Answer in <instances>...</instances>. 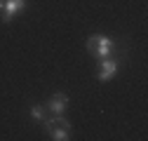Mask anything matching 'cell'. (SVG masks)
Segmentation results:
<instances>
[{
	"label": "cell",
	"mask_w": 148,
	"mask_h": 141,
	"mask_svg": "<svg viewBox=\"0 0 148 141\" xmlns=\"http://www.w3.org/2000/svg\"><path fill=\"white\" fill-rule=\"evenodd\" d=\"M26 10V0H5L3 3V10H0V14H3V21L5 24H12V19L19 12Z\"/></svg>",
	"instance_id": "cell-3"
},
{
	"label": "cell",
	"mask_w": 148,
	"mask_h": 141,
	"mask_svg": "<svg viewBox=\"0 0 148 141\" xmlns=\"http://www.w3.org/2000/svg\"><path fill=\"white\" fill-rule=\"evenodd\" d=\"M66 106H68V97H66L64 92L52 94L49 101H47V108L52 111V115H64V113H66Z\"/></svg>",
	"instance_id": "cell-5"
},
{
	"label": "cell",
	"mask_w": 148,
	"mask_h": 141,
	"mask_svg": "<svg viewBox=\"0 0 148 141\" xmlns=\"http://www.w3.org/2000/svg\"><path fill=\"white\" fill-rule=\"evenodd\" d=\"M113 47H115L113 38H108V35H103V33H94V35H89V38H87V52H89L94 59H106V57H110Z\"/></svg>",
	"instance_id": "cell-1"
},
{
	"label": "cell",
	"mask_w": 148,
	"mask_h": 141,
	"mask_svg": "<svg viewBox=\"0 0 148 141\" xmlns=\"http://www.w3.org/2000/svg\"><path fill=\"white\" fill-rule=\"evenodd\" d=\"M42 125H45L49 139H54V141H68V139H71V136H68V134H71V122H68L64 115L45 118V120H42Z\"/></svg>",
	"instance_id": "cell-2"
},
{
	"label": "cell",
	"mask_w": 148,
	"mask_h": 141,
	"mask_svg": "<svg viewBox=\"0 0 148 141\" xmlns=\"http://www.w3.org/2000/svg\"><path fill=\"white\" fill-rule=\"evenodd\" d=\"M31 118L35 122H42L47 115H45V106H31Z\"/></svg>",
	"instance_id": "cell-6"
},
{
	"label": "cell",
	"mask_w": 148,
	"mask_h": 141,
	"mask_svg": "<svg viewBox=\"0 0 148 141\" xmlns=\"http://www.w3.org/2000/svg\"><path fill=\"white\" fill-rule=\"evenodd\" d=\"M118 61L113 57H106V59H99V80L101 82H108L110 78H113L118 73Z\"/></svg>",
	"instance_id": "cell-4"
},
{
	"label": "cell",
	"mask_w": 148,
	"mask_h": 141,
	"mask_svg": "<svg viewBox=\"0 0 148 141\" xmlns=\"http://www.w3.org/2000/svg\"><path fill=\"white\" fill-rule=\"evenodd\" d=\"M3 3H5V0H0V10H3Z\"/></svg>",
	"instance_id": "cell-7"
}]
</instances>
